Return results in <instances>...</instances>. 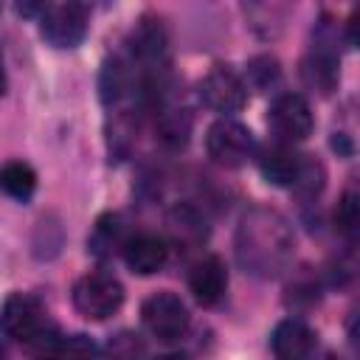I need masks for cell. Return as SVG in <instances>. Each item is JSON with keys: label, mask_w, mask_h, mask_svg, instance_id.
<instances>
[{"label": "cell", "mask_w": 360, "mask_h": 360, "mask_svg": "<svg viewBox=\"0 0 360 360\" xmlns=\"http://www.w3.org/2000/svg\"><path fill=\"white\" fill-rule=\"evenodd\" d=\"M239 267L253 278L281 276L295 256V236L290 222L270 205H253L242 214L233 236Z\"/></svg>", "instance_id": "1"}, {"label": "cell", "mask_w": 360, "mask_h": 360, "mask_svg": "<svg viewBox=\"0 0 360 360\" xmlns=\"http://www.w3.org/2000/svg\"><path fill=\"white\" fill-rule=\"evenodd\" d=\"M338 65H340V51H338V28L323 17L315 31H312V45L304 59V79L309 87L318 93H332L338 84Z\"/></svg>", "instance_id": "2"}, {"label": "cell", "mask_w": 360, "mask_h": 360, "mask_svg": "<svg viewBox=\"0 0 360 360\" xmlns=\"http://www.w3.org/2000/svg\"><path fill=\"white\" fill-rule=\"evenodd\" d=\"M73 307L79 315L90 318V321H104L110 315H115L124 304V287L115 276L110 273H84L76 284H73Z\"/></svg>", "instance_id": "3"}, {"label": "cell", "mask_w": 360, "mask_h": 360, "mask_svg": "<svg viewBox=\"0 0 360 360\" xmlns=\"http://www.w3.org/2000/svg\"><path fill=\"white\" fill-rule=\"evenodd\" d=\"M98 96L101 104L115 110H129V101L141 98L143 101V87H141V73L129 53H112L98 73Z\"/></svg>", "instance_id": "4"}, {"label": "cell", "mask_w": 360, "mask_h": 360, "mask_svg": "<svg viewBox=\"0 0 360 360\" xmlns=\"http://www.w3.org/2000/svg\"><path fill=\"white\" fill-rule=\"evenodd\" d=\"M205 149H208V158L217 166L239 169L253 158L256 141H253V132L245 124H239L233 118H219L208 127Z\"/></svg>", "instance_id": "5"}, {"label": "cell", "mask_w": 360, "mask_h": 360, "mask_svg": "<svg viewBox=\"0 0 360 360\" xmlns=\"http://www.w3.org/2000/svg\"><path fill=\"white\" fill-rule=\"evenodd\" d=\"M141 321L152 338H158L160 343H174L188 332L191 315H188L180 295L163 290V292H155L143 301Z\"/></svg>", "instance_id": "6"}, {"label": "cell", "mask_w": 360, "mask_h": 360, "mask_svg": "<svg viewBox=\"0 0 360 360\" xmlns=\"http://www.w3.org/2000/svg\"><path fill=\"white\" fill-rule=\"evenodd\" d=\"M267 124L278 143L292 146V143L309 138L315 118H312L309 101L301 93H281V96H276V101L267 110Z\"/></svg>", "instance_id": "7"}, {"label": "cell", "mask_w": 360, "mask_h": 360, "mask_svg": "<svg viewBox=\"0 0 360 360\" xmlns=\"http://www.w3.org/2000/svg\"><path fill=\"white\" fill-rule=\"evenodd\" d=\"M39 34L53 48H76L87 34V8L82 3H45Z\"/></svg>", "instance_id": "8"}, {"label": "cell", "mask_w": 360, "mask_h": 360, "mask_svg": "<svg viewBox=\"0 0 360 360\" xmlns=\"http://www.w3.org/2000/svg\"><path fill=\"white\" fill-rule=\"evenodd\" d=\"M197 96L200 101L214 110V112H239L248 101V87L242 82V76L228 68V65H214L197 84Z\"/></svg>", "instance_id": "9"}, {"label": "cell", "mask_w": 360, "mask_h": 360, "mask_svg": "<svg viewBox=\"0 0 360 360\" xmlns=\"http://www.w3.org/2000/svg\"><path fill=\"white\" fill-rule=\"evenodd\" d=\"M48 315L42 309V304L28 295V292H11L6 301H3V309H0V329L14 338V340H22V343H31L34 338H39L45 329H48Z\"/></svg>", "instance_id": "10"}, {"label": "cell", "mask_w": 360, "mask_h": 360, "mask_svg": "<svg viewBox=\"0 0 360 360\" xmlns=\"http://www.w3.org/2000/svg\"><path fill=\"white\" fill-rule=\"evenodd\" d=\"M155 110V129H158V138L169 146V149H180L188 143V135H191V112L188 107H183L177 98H174V87L169 93H163L160 98H155L149 104Z\"/></svg>", "instance_id": "11"}, {"label": "cell", "mask_w": 360, "mask_h": 360, "mask_svg": "<svg viewBox=\"0 0 360 360\" xmlns=\"http://www.w3.org/2000/svg\"><path fill=\"white\" fill-rule=\"evenodd\" d=\"M28 346L39 360H98V346L93 343V338L59 335L53 326H48Z\"/></svg>", "instance_id": "12"}, {"label": "cell", "mask_w": 360, "mask_h": 360, "mask_svg": "<svg viewBox=\"0 0 360 360\" xmlns=\"http://www.w3.org/2000/svg\"><path fill=\"white\" fill-rule=\"evenodd\" d=\"M188 290L197 298V304H202V307L219 304L228 290V270H225L222 259L214 253L202 256L188 273Z\"/></svg>", "instance_id": "13"}, {"label": "cell", "mask_w": 360, "mask_h": 360, "mask_svg": "<svg viewBox=\"0 0 360 360\" xmlns=\"http://www.w3.org/2000/svg\"><path fill=\"white\" fill-rule=\"evenodd\" d=\"M270 349L276 360H309L315 352V332L298 318H284L270 335Z\"/></svg>", "instance_id": "14"}, {"label": "cell", "mask_w": 360, "mask_h": 360, "mask_svg": "<svg viewBox=\"0 0 360 360\" xmlns=\"http://www.w3.org/2000/svg\"><path fill=\"white\" fill-rule=\"evenodd\" d=\"M301 163H304V155H298L290 143H278V141L264 146L259 155V172L264 174V180L273 186H284V188L295 186L301 174Z\"/></svg>", "instance_id": "15"}, {"label": "cell", "mask_w": 360, "mask_h": 360, "mask_svg": "<svg viewBox=\"0 0 360 360\" xmlns=\"http://www.w3.org/2000/svg\"><path fill=\"white\" fill-rule=\"evenodd\" d=\"M121 253H124L127 267L132 273H138V276L158 273L166 264V259H169L166 242L160 236H155V233H135V236H129Z\"/></svg>", "instance_id": "16"}, {"label": "cell", "mask_w": 360, "mask_h": 360, "mask_svg": "<svg viewBox=\"0 0 360 360\" xmlns=\"http://www.w3.org/2000/svg\"><path fill=\"white\" fill-rule=\"evenodd\" d=\"M166 228H169V236L177 248H183L186 253L188 250H197L205 236H208V228H205V217L191 205V202H177L169 214H166Z\"/></svg>", "instance_id": "17"}, {"label": "cell", "mask_w": 360, "mask_h": 360, "mask_svg": "<svg viewBox=\"0 0 360 360\" xmlns=\"http://www.w3.org/2000/svg\"><path fill=\"white\" fill-rule=\"evenodd\" d=\"M127 239H129V236H127V231H124L121 217H118V214H104V217H98L96 225H93V233H90V239H87V250H90L93 256H98V259H107V256H112L115 250H124Z\"/></svg>", "instance_id": "18"}, {"label": "cell", "mask_w": 360, "mask_h": 360, "mask_svg": "<svg viewBox=\"0 0 360 360\" xmlns=\"http://www.w3.org/2000/svg\"><path fill=\"white\" fill-rule=\"evenodd\" d=\"M37 188V172L25 160H8L0 166V191L14 200H28Z\"/></svg>", "instance_id": "19"}, {"label": "cell", "mask_w": 360, "mask_h": 360, "mask_svg": "<svg viewBox=\"0 0 360 360\" xmlns=\"http://www.w3.org/2000/svg\"><path fill=\"white\" fill-rule=\"evenodd\" d=\"M245 87H253L259 93H267L273 90L278 82H281V68H278V59L270 56V53H259L248 62V70H245Z\"/></svg>", "instance_id": "20"}, {"label": "cell", "mask_w": 360, "mask_h": 360, "mask_svg": "<svg viewBox=\"0 0 360 360\" xmlns=\"http://www.w3.org/2000/svg\"><path fill=\"white\" fill-rule=\"evenodd\" d=\"M335 228L346 239L357 236V228H360V200H357V194L352 188L343 191V197H340V202L335 208Z\"/></svg>", "instance_id": "21"}, {"label": "cell", "mask_w": 360, "mask_h": 360, "mask_svg": "<svg viewBox=\"0 0 360 360\" xmlns=\"http://www.w3.org/2000/svg\"><path fill=\"white\" fill-rule=\"evenodd\" d=\"M107 360H146V343L135 332H118L107 340Z\"/></svg>", "instance_id": "22"}, {"label": "cell", "mask_w": 360, "mask_h": 360, "mask_svg": "<svg viewBox=\"0 0 360 360\" xmlns=\"http://www.w3.org/2000/svg\"><path fill=\"white\" fill-rule=\"evenodd\" d=\"M6 93V68H3V53H0V96Z\"/></svg>", "instance_id": "23"}, {"label": "cell", "mask_w": 360, "mask_h": 360, "mask_svg": "<svg viewBox=\"0 0 360 360\" xmlns=\"http://www.w3.org/2000/svg\"><path fill=\"white\" fill-rule=\"evenodd\" d=\"M158 360H188L186 354H177V352H172V354H160Z\"/></svg>", "instance_id": "24"}, {"label": "cell", "mask_w": 360, "mask_h": 360, "mask_svg": "<svg viewBox=\"0 0 360 360\" xmlns=\"http://www.w3.org/2000/svg\"><path fill=\"white\" fill-rule=\"evenodd\" d=\"M323 360H340V357H338V354H326Z\"/></svg>", "instance_id": "25"}, {"label": "cell", "mask_w": 360, "mask_h": 360, "mask_svg": "<svg viewBox=\"0 0 360 360\" xmlns=\"http://www.w3.org/2000/svg\"><path fill=\"white\" fill-rule=\"evenodd\" d=\"M3 357H6V352H3V346H0V360H3Z\"/></svg>", "instance_id": "26"}]
</instances>
